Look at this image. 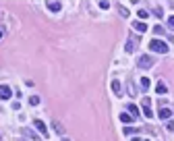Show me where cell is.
<instances>
[{"instance_id": "1", "label": "cell", "mask_w": 174, "mask_h": 141, "mask_svg": "<svg viewBox=\"0 0 174 141\" xmlns=\"http://www.w3.org/2000/svg\"><path fill=\"white\" fill-rule=\"evenodd\" d=\"M149 50H151V52H162V54H166V52H168V44H164L162 40H151V42H149Z\"/></svg>"}, {"instance_id": "2", "label": "cell", "mask_w": 174, "mask_h": 141, "mask_svg": "<svg viewBox=\"0 0 174 141\" xmlns=\"http://www.w3.org/2000/svg\"><path fill=\"white\" fill-rule=\"evenodd\" d=\"M153 56H149V54H143L139 60H137V64H139V69H149V66H153Z\"/></svg>"}, {"instance_id": "3", "label": "cell", "mask_w": 174, "mask_h": 141, "mask_svg": "<svg viewBox=\"0 0 174 141\" xmlns=\"http://www.w3.org/2000/svg\"><path fill=\"white\" fill-rule=\"evenodd\" d=\"M13 95V89L8 85H0V100H10Z\"/></svg>"}, {"instance_id": "4", "label": "cell", "mask_w": 174, "mask_h": 141, "mask_svg": "<svg viewBox=\"0 0 174 141\" xmlns=\"http://www.w3.org/2000/svg\"><path fill=\"white\" fill-rule=\"evenodd\" d=\"M143 114H145L147 118H151V116H153V114H151V100H149V97H145V100H143Z\"/></svg>"}, {"instance_id": "5", "label": "cell", "mask_w": 174, "mask_h": 141, "mask_svg": "<svg viewBox=\"0 0 174 141\" xmlns=\"http://www.w3.org/2000/svg\"><path fill=\"white\" fill-rule=\"evenodd\" d=\"M33 125L38 127V131H40L42 135H48V129H46V125H44L42 120H38V118H35V120H33Z\"/></svg>"}, {"instance_id": "6", "label": "cell", "mask_w": 174, "mask_h": 141, "mask_svg": "<svg viewBox=\"0 0 174 141\" xmlns=\"http://www.w3.org/2000/svg\"><path fill=\"white\" fill-rule=\"evenodd\" d=\"M133 27H135L137 31H141V33H143V31H147V23H143V21H135V23H133Z\"/></svg>"}, {"instance_id": "7", "label": "cell", "mask_w": 174, "mask_h": 141, "mask_svg": "<svg viewBox=\"0 0 174 141\" xmlns=\"http://www.w3.org/2000/svg\"><path fill=\"white\" fill-rule=\"evenodd\" d=\"M62 8V4L60 2H48V10H52V13H58Z\"/></svg>"}, {"instance_id": "8", "label": "cell", "mask_w": 174, "mask_h": 141, "mask_svg": "<svg viewBox=\"0 0 174 141\" xmlns=\"http://www.w3.org/2000/svg\"><path fill=\"white\" fill-rule=\"evenodd\" d=\"M112 92H114L116 95H120V94H122V87H120V81H116V79L112 81Z\"/></svg>"}, {"instance_id": "9", "label": "cell", "mask_w": 174, "mask_h": 141, "mask_svg": "<svg viewBox=\"0 0 174 141\" xmlns=\"http://www.w3.org/2000/svg\"><path fill=\"white\" fill-rule=\"evenodd\" d=\"M172 116V112H170V108H160V118L164 120V118H170Z\"/></svg>"}, {"instance_id": "10", "label": "cell", "mask_w": 174, "mask_h": 141, "mask_svg": "<svg viewBox=\"0 0 174 141\" xmlns=\"http://www.w3.org/2000/svg\"><path fill=\"white\" fill-rule=\"evenodd\" d=\"M156 92H158V94H160V95H162V94H166V92H168V87H166V83H164V81H160V83L156 85Z\"/></svg>"}, {"instance_id": "11", "label": "cell", "mask_w": 174, "mask_h": 141, "mask_svg": "<svg viewBox=\"0 0 174 141\" xmlns=\"http://www.w3.org/2000/svg\"><path fill=\"white\" fill-rule=\"evenodd\" d=\"M129 114L133 116V118H137V116H139V108H137L135 104H129Z\"/></svg>"}, {"instance_id": "12", "label": "cell", "mask_w": 174, "mask_h": 141, "mask_svg": "<svg viewBox=\"0 0 174 141\" xmlns=\"http://www.w3.org/2000/svg\"><path fill=\"white\" fill-rule=\"evenodd\" d=\"M52 127L56 129V133H58V135H64V129H62V125H60L58 120H54V123H52Z\"/></svg>"}, {"instance_id": "13", "label": "cell", "mask_w": 174, "mask_h": 141, "mask_svg": "<svg viewBox=\"0 0 174 141\" xmlns=\"http://www.w3.org/2000/svg\"><path fill=\"white\" fill-rule=\"evenodd\" d=\"M120 120H122V123H133V120H135V118H133V116H130L129 112H122V114H120Z\"/></svg>"}, {"instance_id": "14", "label": "cell", "mask_w": 174, "mask_h": 141, "mask_svg": "<svg viewBox=\"0 0 174 141\" xmlns=\"http://www.w3.org/2000/svg\"><path fill=\"white\" fill-rule=\"evenodd\" d=\"M149 85H151V83H149V79H147V77H143V79H141V89H143V92H147V89H149Z\"/></svg>"}, {"instance_id": "15", "label": "cell", "mask_w": 174, "mask_h": 141, "mask_svg": "<svg viewBox=\"0 0 174 141\" xmlns=\"http://www.w3.org/2000/svg\"><path fill=\"white\" fill-rule=\"evenodd\" d=\"M135 46H137V42H135V40H129V42H127V52H133V50H135Z\"/></svg>"}, {"instance_id": "16", "label": "cell", "mask_w": 174, "mask_h": 141, "mask_svg": "<svg viewBox=\"0 0 174 141\" xmlns=\"http://www.w3.org/2000/svg\"><path fill=\"white\" fill-rule=\"evenodd\" d=\"M100 8H104V10L110 8V2H108V0H102V2H100Z\"/></svg>"}, {"instance_id": "17", "label": "cell", "mask_w": 174, "mask_h": 141, "mask_svg": "<svg viewBox=\"0 0 174 141\" xmlns=\"http://www.w3.org/2000/svg\"><path fill=\"white\" fill-rule=\"evenodd\" d=\"M139 17H141V19H147V17H149V13H147L145 8H141V10H139Z\"/></svg>"}, {"instance_id": "18", "label": "cell", "mask_w": 174, "mask_h": 141, "mask_svg": "<svg viewBox=\"0 0 174 141\" xmlns=\"http://www.w3.org/2000/svg\"><path fill=\"white\" fill-rule=\"evenodd\" d=\"M118 10H120V15H122V17H129V10H127L125 6H118Z\"/></svg>"}, {"instance_id": "19", "label": "cell", "mask_w": 174, "mask_h": 141, "mask_svg": "<svg viewBox=\"0 0 174 141\" xmlns=\"http://www.w3.org/2000/svg\"><path fill=\"white\" fill-rule=\"evenodd\" d=\"M153 13H156V15H158V17H164V10H162V8H160V6H156V8H153Z\"/></svg>"}, {"instance_id": "20", "label": "cell", "mask_w": 174, "mask_h": 141, "mask_svg": "<svg viewBox=\"0 0 174 141\" xmlns=\"http://www.w3.org/2000/svg\"><path fill=\"white\" fill-rule=\"evenodd\" d=\"M133 133H137V129H130V127L125 129V135H133Z\"/></svg>"}, {"instance_id": "21", "label": "cell", "mask_w": 174, "mask_h": 141, "mask_svg": "<svg viewBox=\"0 0 174 141\" xmlns=\"http://www.w3.org/2000/svg\"><path fill=\"white\" fill-rule=\"evenodd\" d=\"M29 102H31V104H33V106H38V104H40V97H38V95H33V97H31V100H29Z\"/></svg>"}, {"instance_id": "22", "label": "cell", "mask_w": 174, "mask_h": 141, "mask_svg": "<svg viewBox=\"0 0 174 141\" xmlns=\"http://www.w3.org/2000/svg\"><path fill=\"white\" fill-rule=\"evenodd\" d=\"M153 31H156V33H162L164 29H162V25H156V27H153Z\"/></svg>"}, {"instance_id": "23", "label": "cell", "mask_w": 174, "mask_h": 141, "mask_svg": "<svg viewBox=\"0 0 174 141\" xmlns=\"http://www.w3.org/2000/svg\"><path fill=\"white\" fill-rule=\"evenodd\" d=\"M168 25H170V27L174 29V17H170V19H168Z\"/></svg>"}, {"instance_id": "24", "label": "cell", "mask_w": 174, "mask_h": 141, "mask_svg": "<svg viewBox=\"0 0 174 141\" xmlns=\"http://www.w3.org/2000/svg\"><path fill=\"white\" fill-rule=\"evenodd\" d=\"M0 40H2V31H0Z\"/></svg>"}, {"instance_id": "25", "label": "cell", "mask_w": 174, "mask_h": 141, "mask_svg": "<svg viewBox=\"0 0 174 141\" xmlns=\"http://www.w3.org/2000/svg\"><path fill=\"white\" fill-rule=\"evenodd\" d=\"M62 141H71V139H62Z\"/></svg>"}, {"instance_id": "26", "label": "cell", "mask_w": 174, "mask_h": 141, "mask_svg": "<svg viewBox=\"0 0 174 141\" xmlns=\"http://www.w3.org/2000/svg\"><path fill=\"white\" fill-rule=\"evenodd\" d=\"M143 141H149V139H143Z\"/></svg>"}]
</instances>
